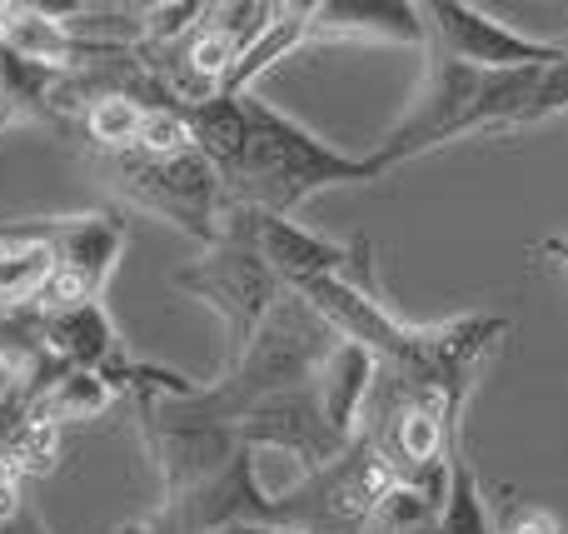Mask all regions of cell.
Masks as SVG:
<instances>
[{
    "label": "cell",
    "instance_id": "cell-1",
    "mask_svg": "<svg viewBox=\"0 0 568 534\" xmlns=\"http://www.w3.org/2000/svg\"><path fill=\"white\" fill-rule=\"evenodd\" d=\"M245 150L225 170V200L230 205H250L265 215L290 220L314 190L324 185H359V180H379L384 165L374 155H344L314 130H304L294 115L275 110L245 90Z\"/></svg>",
    "mask_w": 568,
    "mask_h": 534
},
{
    "label": "cell",
    "instance_id": "cell-2",
    "mask_svg": "<svg viewBox=\"0 0 568 534\" xmlns=\"http://www.w3.org/2000/svg\"><path fill=\"white\" fill-rule=\"evenodd\" d=\"M339 345V335L329 330V320L310 305L304 295L284 290L275 310L265 315V325L255 330L250 350L230 365V375L220 385H200L190 400H160L175 415L190 420H215V425H240L250 410H260L265 400L290 395V390L314 385L324 355Z\"/></svg>",
    "mask_w": 568,
    "mask_h": 534
},
{
    "label": "cell",
    "instance_id": "cell-3",
    "mask_svg": "<svg viewBox=\"0 0 568 534\" xmlns=\"http://www.w3.org/2000/svg\"><path fill=\"white\" fill-rule=\"evenodd\" d=\"M429 85H424L419 105L379 140V150H369L384 170L404 165L444 140L469 135V130H509L524 110V95L539 80V70H474L444 50H429Z\"/></svg>",
    "mask_w": 568,
    "mask_h": 534
},
{
    "label": "cell",
    "instance_id": "cell-4",
    "mask_svg": "<svg viewBox=\"0 0 568 534\" xmlns=\"http://www.w3.org/2000/svg\"><path fill=\"white\" fill-rule=\"evenodd\" d=\"M170 285L185 290V295L205 300L230 330V365L250 350L255 330L265 325V315L275 310V300L284 295L280 275L265 265V255L255 250V235H250L245 205H225L220 215V240L195 260V265L175 270Z\"/></svg>",
    "mask_w": 568,
    "mask_h": 534
},
{
    "label": "cell",
    "instance_id": "cell-5",
    "mask_svg": "<svg viewBox=\"0 0 568 534\" xmlns=\"http://www.w3.org/2000/svg\"><path fill=\"white\" fill-rule=\"evenodd\" d=\"M110 175H115V190L135 210H150V215L180 225L205 250L220 240V215H225L230 200H225L220 170L200 150H180V155H140V150H125V155L110 160Z\"/></svg>",
    "mask_w": 568,
    "mask_h": 534
},
{
    "label": "cell",
    "instance_id": "cell-6",
    "mask_svg": "<svg viewBox=\"0 0 568 534\" xmlns=\"http://www.w3.org/2000/svg\"><path fill=\"white\" fill-rule=\"evenodd\" d=\"M424 30H429V50L464 60L474 70H544L568 56L559 40H539L524 30L494 20L489 10L464 6V0H429L419 6Z\"/></svg>",
    "mask_w": 568,
    "mask_h": 534
},
{
    "label": "cell",
    "instance_id": "cell-7",
    "mask_svg": "<svg viewBox=\"0 0 568 534\" xmlns=\"http://www.w3.org/2000/svg\"><path fill=\"white\" fill-rule=\"evenodd\" d=\"M145 410V445L160 465V485L165 500H180L190 490L210 485L215 475H225L240 460V430L235 425H215V420H190L175 415L160 400H140Z\"/></svg>",
    "mask_w": 568,
    "mask_h": 534
},
{
    "label": "cell",
    "instance_id": "cell-8",
    "mask_svg": "<svg viewBox=\"0 0 568 534\" xmlns=\"http://www.w3.org/2000/svg\"><path fill=\"white\" fill-rule=\"evenodd\" d=\"M10 240H40L55 255V265L75 270L95 295H105L110 275L120 270L130 245V225L120 210H85V215H55V220H30V225L6 230Z\"/></svg>",
    "mask_w": 568,
    "mask_h": 534
},
{
    "label": "cell",
    "instance_id": "cell-9",
    "mask_svg": "<svg viewBox=\"0 0 568 534\" xmlns=\"http://www.w3.org/2000/svg\"><path fill=\"white\" fill-rule=\"evenodd\" d=\"M235 430H240V445H284V450H294V455L310 460L314 470L334 465V460L354 445V440L334 435V425L324 420V410H320L314 385L265 400V405L250 410Z\"/></svg>",
    "mask_w": 568,
    "mask_h": 534
},
{
    "label": "cell",
    "instance_id": "cell-10",
    "mask_svg": "<svg viewBox=\"0 0 568 534\" xmlns=\"http://www.w3.org/2000/svg\"><path fill=\"white\" fill-rule=\"evenodd\" d=\"M245 220H250V235H255V250L265 255V265L280 275L284 290L349 270V245H334V240L314 235V230L294 225V220L265 215V210H250V205H245Z\"/></svg>",
    "mask_w": 568,
    "mask_h": 534
},
{
    "label": "cell",
    "instance_id": "cell-11",
    "mask_svg": "<svg viewBox=\"0 0 568 534\" xmlns=\"http://www.w3.org/2000/svg\"><path fill=\"white\" fill-rule=\"evenodd\" d=\"M310 40H389L429 46L419 6L409 0H320L310 6Z\"/></svg>",
    "mask_w": 568,
    "mask_h": 534
},
{
    "label": "cell",
    "instance_id": "cell-12",
    "mask_svg": "<svg viewBox=\"0 0 568 534\" xmlns=\"http://www.w3.org/2000/svg\"><path fill=\"white\" fill-rule=\"evenodd\" d=\"M374 380H379V360L364 345H354V340H339V345L324 355L320 375H314V395H320V410L334 425V435H344V440L359 435V420L374 395Z\"/></svg>",
    "mask_w": 568,
    "mask_h": 534
},
{
    "label": "cell",
    "instance_id": "cell-13",
    "mask_svg": "<svg viewBox=\"0 0 568 534\" xmlns=\"http://www.w3.org/2000/svg\"><path fill=\"white\" fill-rule=\"evenodd\" d=\"M45 350L55 360H65L70 370H95L110 375L130 360L125 340H120L115 320H110L105 300H90V305L70 310V315H50L45 320Z\"/></svg>",
    "mask_w": 568,
    "mask_h": 534
},
{
    "label": "cell",
    "instance_id": "cell-14",
    "mask_svg": "<svg viewBox=\"0 0 568 534\" xmlns=\"http://www.w3.org/2000/svg\"><path fill=\"white\" fill-rule=\"evenodd\" d=\"M120 400V390L110 385L95 370H65L50 390H40L36 405H30L26 420H45V425H75V420H95L105 415Z\"/></svg>",
    "mask_w": 568,
    "mask_h": 534
},
{
    "label": "cell",
    "instance_id": "cell-15",
    "mask_svg": "<svg viewBox=\"0 0 568 534\" xmlns=\"http://www.w3.org/2000/svg\"><path fill=\"white\" fill-rule=\"evenodd\" d=\"M245 470H250V485H255V495L265 500L275 520H280V510L290 505V500L300 495V490L310 485L314 475H320L310 460L294 455V450H284V445H245Z\"/></svg>",
    "mask_w": 568,
    "mask_h": 534
},
{
    "label": "cell",
    "instance_id": "cell-16",
    "mask_svg": "<svg viewBox=\"0 0 568 534\" xmlns=\"http://www.w3.org/2000/svg\"><path fill=\"white\" fill-rule=\"evenodd\" d=\"M439 534H494L489 505L479 495V475L459 450V440L449 445V500L439 510Z\"/></svg>",
    "mask_w": 568,
    "mask_h": 534
},
{
    "label": "cell",
    "instance_id": "cell-17",
    "mask_svg": "<svg viewBox=\"0 0 568 534\" xmlns=\"http://www.w3.org/2000/svg\"><path fill=\"white\" fill-rule=\"evenodd\" d=\"M0 240H6L0 245V305H30L45 275L55 270V255L40 240H10L6 230Z\"/></svg>",
    "mask_w": 568,
    "mask_h": 534
},
{
    "label": "cell",
    "instance_id": "cell-18",
    "mask_svg": "<svg viewBox=\"0 0 568 534\" xmlns=\"http://www.w3.org/2000/svg\"><path fill=\"white\" fill-rule=\"evenodd\" d=\"M140 120H145V110H140L130 95H100L95 105L85 110L90 140H95V145H105L110 155H125V150H135Z\"/></svg>",
    "mask_w": 568,
    "mask_h": 534
},
{
    "label": "cell",
    "instance_id": "cell-19",
    "mask_svg": "<svg viewBox=\"0 0 568 534\" xmlns=\"http://www.w3.org/2000/svg\"><path fill=\"white\" fill-rule=\"evenodd\" d=\"M10 460H16L20 475H50L60 460V425H45V420H26L16 425L6 440H0Z\"/></svg>",
    "mask_w": 568,
    "mask_h": 534
},
{
    "label": "cell",
    "instance_id": "cell-20",
    "mask_svg": "<svg viewBox=\"0 0 568 534\" xmlns=\"http://www.w3.org/2000/svg\"><path fill=\"white\" fill-rule=\"evenodd\" d=\"M564 110H568V56L539 70V80H534V90L524 95V110L514 115V125H509V130L544 125V120L564 115Z\"/></svg>",
    "mask_w": 568,
    "mask_h": 534
},
{
    "label": "cell",
    "instance_id": "cell-21",
    "mask_svg": "<svg viewBox=\"0 0 568 534\" xmlns=\"http://www.w3.org/2000/svg\"><path fill=\"white\" fill-rule=\"evenodd\" d=\"M135 150L140 155H180V150H195L190 125H185V110H145Z\"/></svg>",
    "mask_w": 568,
    "mask_h": 534
},
{
    "label": "cell",
    "instance_id": "cell-22",
    "mask_svg": "<svg viewBox=\"0 0 568 534\" xmlns=\"http://www.w3.org/2000/svg\"><path fill=\"white\" fill-rule=\"evenodd\" d=\"M90 300H100L95 290L85 285V280L75 275V270H65V265H55L45 275V285L36 290V300H30V305L40 310V315H70V310H80V305H90Z\"/></svg>",
    "mask_w": 568,
    "mask_h": 534
},
{
    "label": "cell",
    "instance_id": "cell-23",
    "mask_svg": "<svg viewBox=\"0 0 568 534\" xmlns=\"http://www.w3.org/2000/svg\"><path fill=\"white\" fill-rule=\"evenodd\" d=\"M20 485H26V475H20L16 460L0 450V530H6L10 520H20Z\"/></svg>",
    "mask_w": 568,
    "mask_h": 534
},
{
    "label": "cell",
    "instance_id": "cell-24",
    "mask_svg": "<svg viewBox=\"0 0 568 534\" xmlns=\"http://www.w3.org/2000/svg\"><path fill=\"white\" fill-rule=\"evenodd\" d=\"M509 534H564V530H559V520H554L549 510H519Z\"/></svg>",
    "mask_w": 568,
    "mask_h": 534
},
{
    "label": "cell",
    "instance_id": "cell-25",
    "mask_svg": "<svg viewBox=\"0 0 568 534\" xmlns=\"http://www.w3.org/2000/svg\"><path fill=\"white\" fill-rule=\"evenodd\" d=\"M539 255L559 260V265L568 270V235H554V240H544V245H539Z\"/></svg>",
    "mask_w": 568,
    "mask_h": 534
},
{
    "label": "cell",
    "instance_id": "cell-26",
    "mask_svg": "<svg viewBox=\"0 0 568 534\" xmlns=\"http://www.w3.org/2000/svg\"><path fill=\"white\" fill-rule=\"evenodd\" d=\"M210 534H265V525H225V530H210Z\"/></svg>",
    "mask_w": 568,
    "mask_h": 534
},
{
    "label": "cell",
    "instance_id": "cell-27",
    "mask_svg": "<svg viewBox=\"0 0 568 534\" xmlns=\"http://www.w3.org/2000/svg\"><path fill=\"white\" fill-rule=\"evenodd\" d=\"M265 534H304V530H294V525H265Z\"/></svg>",
    "mask_w": 568,
    "mask_h": 534
},
{
    "label": "cell",
    "instance_id": "cell-28",
    "mask_svg": "<svg viewBox=\"0 0 568 534\" xmlns=\"http://www.w3.org/2000/svg\"><path fill=\"white\" fill-rule=\"evenodd\" d=\"M0 16H6V6H0Z\"/></svg>",
    "mask_w": 568,
    "mask_h": 534
},
{
    "label": "cell",
    "instance_id": "cell-29",
    "mask_svg": "<svg viewBox=\"0 0 568 534\" xmlns=\"http://www.w3.org/2000/svg\"><path fill=\"white\" fill-rule=\"evenodd\" d=\"M0 245H6V240H0Z\"/></svg>",
    "mask_w": 568,
    "mask_h": 534
}]
</instances>
